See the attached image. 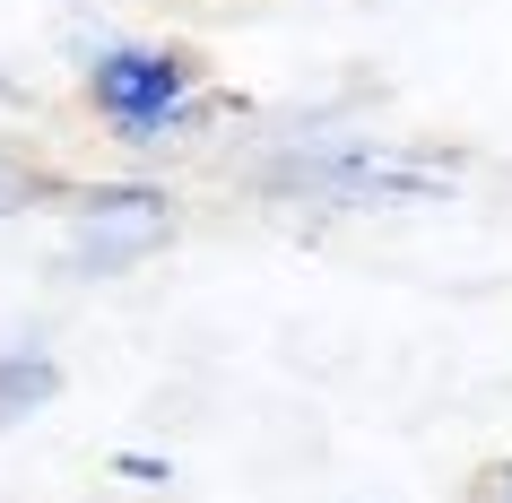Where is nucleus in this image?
Masks as SVG:
<instances>
[{"instance_id":"f257e3e1","label":"nucleus","mask_w":512,"mask_h":503,"mask_svg":"<svg viewBox=\"0 0 512 503\" xmlns=\"http://www.w3.org/2000/svg\"><path fill=\"white\" fill-rule=\"evenodd\" d=\"M452 183H460L452 157H400V148H374V139H339V148L270 165V191H296V200H322V209H426Z\"/></svg>"},{"instance_id":"39448f33","label":"nucleus","mask_w":512,"mask_h":503,"mask_svg":"<svg viewBox=\"0 0 512 503\" xmlns=\"http://www.w3.org/2000/svg\"><path fill=\"white\" fill-rule=\"evenodd\" d=\"M44 191H53V174H44V165H27V157H9V148H0V217L35 209Z\"/></svg>"},{"instance_id":"f03ea898","label":"nucleus","mask_w":512,"mask_h":503,"mask_svg":"<svg viewBox=\"0 0 512 503\" xmlns=\"http://www.w3.org/2000/svg\"><path fill=\"white\" fill-rule=\"evenodd\" d=\"M191 96H200V61L165 53V44H105L87 61V105L131 148H183Z\"/></svg>"},{"instance_id":"7ed1b4c3","label":"nucleus","mask_w":512,"mask_h":503,"mask_svg":"<svg viewBox=\"0 0 512 503\" xmlns=\"http://www.w3.org/2000/svg\"><path fill=\"white\" fill-rule=\"evenodd\" d=\"M174 243V200L157 183H113V191H79V226H70V269L113 278V269L148 261Z\"/></svg>"},{"instance_id":"423d86ee","label":"nucleus","mask_w":512,"mask_h":503,"mask_svg":"<svg viewBox=\"0 0 512 503\" xmlns=\"http://www.w3.org/2000/svg\"><path fill=\"white\" fill-rule=\"evenodd\" d=\"M113 477H139V486H165L174 469H165L157 451H122V460H113Z\"/></svg>"},{"instance_id":"20e7f679","label":"nucleus","mask_w":512,"mask_h":503,"mask_svg":"<svg viewBox=\"0 0 512 503\" xmlns=\"http://www.w3.org/2000/svg\"><path fill=\"white\" fill-rule=\"evenodd\" d=\"M53 391H61V365L44 356V347H9V356H0V425L35 417Z\"/></svg>"}]
</instances>
